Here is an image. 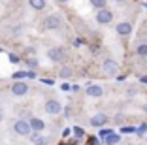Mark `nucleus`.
Masks as SVG:
<instances>
[{"mask_svg": "<svg viewBox=\"0 0 147 145\" xmlns=\"http://www.w3.org/2000/svg\"><path fill=\"white\" fill-rule=\"evenodd\" d=\"M13 132L19 134V136H23V138L30 136L32 130H30V126H28V121H25V119L15 121V123H13Z\"/></svg>", "mask_w": 147, "mask_h": 145, "instance_id": "nucleus-1", "label": "nucleus"}, {"mask_svg": "<svg viewBox=\"0 0 147 145\" xmlns=\"http://www.w3.org/2000/svg\"><path fill=\"white\" fill-rule=\"evenodd\" d=\"M61 25H62V21L59 15H47L45 21H43V26L47 30H57V28H61Z\"/></svg>", "mask_w": 147, "mask_h": 145, "instance_id": "nucleus-2", "label": "nucleus"}, {"mask_svg": "<svg viewBox=\"0 0 147 145\" xmlns=\"http://www.w3.org/2000/svg\"><path fill=\"white\" fill-rule=\"evenodd\" d=\"M111 19H113V13L108 8L96 11V23H100V25H108V23H111Z\"/></svg>", "mask_w": 147, "mask_h": 145, "instance_id": "nucleus-3", "label": "nucleus"}, {"mask_svg": "<svg viewBox=\"0 0 147 145\" xmlns=\"http://www.w3.org/2000/svg\"><path fill=\"white\" fill-rule=\"evenodd\" d=\"M47 57L53 60V62H62L66 55H64V49H62V47H51V49L47 51Z\"/></svg>", "mask_w": 147, "mask_h": 145, "instance_id": "nucleus-4", "label": "nucleus"}, {"mask_svg": "<svg viewBox=\"0 0 147 145\" xmlns=\"http://www.w3.org/2000/svg\"><path fill=\"white\" fill-rule=\"evenodd\" d=\"M26 92H28V85L25 81H15L11 85V94H15V96H25Z\"/></svg>", "mask_w": 147, "mask_h": 145, "instance_id": "nucleus-5", "label": "nucleus"}, {"mask_svg": "<svg viewBox=\"0 0 147 145\" xmlns=\"http://www.w3.org/2000/svg\"><path fill=\"white\" fill-rule=\"evenodd\" d=\"M61 104L57 102V100H47V102H45V111H47L49 115H59V113H61Z\"/></svg>", "mask_w": 147, "mask_h": 145, "instance_id": "nucleus-6", "label": "nucleus"}, {"mask_svg": "<svg viewBox=\"0 0 147 145\" xmlns=\"http://www.w3.org/2000/svg\"><path fill=\"white\" fill-rule=\"evenodd\" d=\"M28 126H30L32 132H42L43 128H45V123H43L42 119H38V117H30V121H28Z\"/></svg>", "mask_w": 147, "mask_h": 145, "instance_id": "nucleus-7", "label": "nucleus"}, {"mask_svg": "<svg viewBox=\"0 0 147 145\" xmlns=\"http://www.w3.org/2000/svg\"><path fill=\"white\" fill-rule=\"evenodd\" d=\"M102 68H104V74H108V76H115L117 70H119V66H117L115 60H106Z\"/></svg>", "mask_w": 147, "mask_h": 145, "instance_id": "nucleus-8", "label": "nucleus"}, {"mask_svg": "<svg viewBox=\"0 0 147 145\" xmlns=\"http://www.w3.org/2000/svg\"><path fill=\"white\" fill-rule=\"evenodd\" d=\"M117 32L121 36H128L130 32H132V25H130L128 21H121L119 25H117Z\"/></svg>", "mask_w": 147, "mask_h": 145, "instance_id": "nucleus-9", "label": "nucleus"}, {"mask_svg": "<svg viewBox=\"0 0 147 145\" xmlns=\"http://www.w3.org/2000/svg\"><path fill=\"white\" fill-rule=\"evenodd\" d=\"M106 123H108V117H106L104 113H96V115H94V117L91 119V124H92L94 128L102 126V124H106Z\"/></svg>", "mask_w": 147, "mask_h": 145, "instance_id": "nucleus-10", "label": "nucleus"}, {"mask_svg": "<svg viewBox=\"0 0 147 145\" xmlns=\"http://www.w3.org/2000/svg\"><path fill=\"white\" fill-rule=\"evenodd\" d=\"M87 94H89L91 98H100V96H102V87L100 85H89L87 87Z\"/></svg>", "mask_w": 147, "mask_h": 145, "instance_id": "nucleus-11", "label": "nucleus"}, {"mask_svg": "<svg viewBox=\"0 0 147 145\" xmlns=\"http://www.w3.org/2000/svg\"><path fill=\"white\" fill-rule=\"evenodd\" d=\"M30 141H32L34 145H47V138L40 136L38 132H36V134H30Z\"/></svg>", "mask_w": 147, "mask_h": 145, "instance_id": "nucleus-12", "label": "nucleus"}, {"mask_svg": "<svg viewBox=\"0 0 147 145\" xmlns=\"http://www.w3.org/2000/svg\"><path fill=\"white\" fill-rule=\"evenodd\" d=\"M119 141H121V136H119V134H109V136L104 138V143L106 145H117Z\"/></svg>", "mask_w": 147, "mask_h": 145, "instance_id": "nucleus-13", "label": "nucleus"}, {"mask_svg": "<svg viewBox=\"0 0 147 145\" xmlns=\"http://www.w3.org/2000/svg\"><path fill=\"white\" fill-rule=\"evenodd\" d=\"M28 4H30V8H34L36 11H40V9L45 8V0H28Z\"/></svg>", "mask_w": 147, "mask_h": 145, "instance_id": "nucleus-14", "label": "nucleus"}, {"mask_svg": "<svg viewBox=\"0 0 147 145\" xmlns=\"http://www.w3.org/2000/svg\"><path fill=\"white\" fill-rule=\"evenodd\" d=\"M26 77H28V72H15L13 74V79H15V81H23Z\"/></svg>", "mask_w": 147, "mask_h": 145, "instance_id": "nucleus-15", "label": "nucleus"}, {"mask_svg": "<svg viewBox=\"0 0 147 145\" xmlns=\"http://www.w3.org/2000/svg\"><path fill=\"white\" fill-rule=\"evenodd\" d=\"M136 53H138L140 57H147V43H142V45H138Z\"/></svg>", "mask_w": 147, "mask_h": 145, "instance_id": "nucleus-16", "label": "nucleus"}, {"mask_svg": "<svg viewBox=\"0 0 147 145\" xmlns=\"http://www.w3.org/2000/svg\"><path fill=\"white\" fill-rule=\"evenodd\" d=\"M59 76H61L62 79H68V77H72V70L70 68H62L61 72H59Z\"/></svg>", "mask_w": 147, "mask_h": 145, "instance_id": "nucleus-17", "label": "nucleus"}, {"mask_svg": "<svg viewBox=\"0 0 147 145\" xmlns=\"http://www.w3.org/2000/svg\"><path fill=\"white\" fill-rule=\"evenodd\" d=\"M91 4L94 6V8H98V9H104L106 8V0H91Z\"/></svg>", "mask_w": 147, "mask_h": 145, "instance_id": "nucleus-18", "label": "nucleus"}, {"mask_svg": "<svg viewBox=\"0 0 147 145\" xmlns=\"http://www.w3.org/2000/svg\"><path fill=\"white\" fill-rule=\"evenodd\" d=\"M121 134H136L134 126H121Z\"/></svg>", "mask_w": 147, "mask_h": 145, "instance_id": "nucleus-19", "label": "nucleus"}, {"mask_svg": "<svg viewBox=\"0 0 147 145\" xmlns=\"http://www.w3.org/2000/svg\"><path fill=\"white\" fill-rule=\"evenodd\" d=\"M74 136H76V138H83V136H85L83 128L81 126H74Z\"/></svg>", "mask_w": 147, "mask_h": 145, "instance_id": "nucleus-20", "label": "nucleus"}, {"mask_svg": "<svg viewBox=\"0 0 147 145\" xmlns=\"http://www.w3.org/2000/svg\"><path fill=\"white\" fill-rule=\"evenodd\" d=\"M109 134H113L111 128H104V130H100V132H98V136L102 138V140H104V138H106V136H109Z\"/></svg>", "mask_w": 147, "mask_h": 145, "instance_id": "nucleus-21", "label": "nucleus"}, {"mask_svg": "<svg viewBox=\"0 0 147 145\" xmlns=\"http://www.w3.org/2000/svg\"><path fill=\"white\" fill-rule=\"evenodd\" d=\"M8 59H9V62H11V64H19V60H21L17 55H15V53H9V55H8Z\"/></svg>", "mask_w": 147, "mask_h": 145, "instance_id": "nucleus-22", "label": "nucleus"}, {"mask_svg": "<svg viewBox=\"0 0 147 145\" xmlns=\"http://www.w3.org/2000/svg\"><path fill=\"white\" fill-rule=\"evenodd\" d=\"M145 132H147V124H145V123H143L142 126H138V128H136V134H140V136H143Z\"/></svg>", "mask_w": 147, "mask_h": 145, "instance_id": "nucleus-23", "label": "nucleus"}, {"mask_svg": "<svg viewBox=\"0 0 147 145\" xmlns=\"http://www.w3.org/2000/svg\"><path fill=\"white\" fill-rule=\"evenodd\" d=\"M26 64H28V68H36V66H38V60H36V59H28Z\"/></svg>", "mask_w": 147, "mask_h": 145, "instance_id": "nucleus-24", "label": "nucleus"}, {"mask_svg": "<svg viewBox=\"0 0 147 145\" xmlns=\"http://www.w3.org/2000/svg\"><path fill=\"white\" fill-rule=\"evenodd\" d=\"M42 83H43V85H47V87H51L55 81H53V79H42Z\"/></svg>", "mask_w": 147, "mask_h": 145, "instance_id": "nucleus-25", "label": "nucleus"}, {"mask_svg": "<svg viewBox=\"0 0 147 145\" xmlns=\"http://www.w3.org/2000/svg\"><path fill=\"white\" fill-rule=\"evenodd\" d=\"M61 89H62V90H70V89H72V87H70L68 83H62V87H61Z\"/></svg>", "mask_w": 147, "mask_h": 145, "instance_id": "nucleus-26", "label": "nucleus"}, {"mask_svg": "<svg viewBox=\"0 0 147 145\" xmlns=\"http://www.w3.org/2000/svg\"><path fill=\"white\" fill-rule=\"evenodd\" d=\"M64 115H66V117L72 115V109H70V107H66V109H64Z\"/></svg>", "mask_w": 147, "mask_h": 145, "instance_id": "nucleus-27", "label": "nucleus"}, {"mask_svg": "<svg viewBox=\"0 0 147 145\" xmlns=\"http://www.w3.org/2000/svg\"><path fill=\"white\" fill-rule=\"evenodd\" d=\"M140 81H142V83H145V85H147V76H143L142 79H140Z\"/></svg>", "mask_w": 147, "mask_h": 145, "instance_id": "nucleus-28", "label": "nucleus"}, {"mask_svg": "<svg viewBox=\"0 0 147 145\" xmlns=\"http://www.w3.org/2000/svg\"><path fill=\"white\" fill-rule=\"evenodd\" d=\"M2 119H4V115H2V111H0V121H2Z\"/></svg>", "mask_w": 147, "mask_h": 145, "instance_id": "nucleus-29", "label": "nucleus"}, {"mask_svg": "<svg viewBox=\"0 0 147 145\" xmlns=\"http://www.w3.org/2000/svg\"><path fill=\"white\" fill-rule=\"evenodd\" d=\"M59 2H68V0H59Z\"/></svg>", "mask_w": 147, "mask_h": 145, "instance_id": "nucleus-30", "label": "nucleus"}, {"mask_svg": "<svg viewBox=\"0 0 147 145\" xmlns=\"http://www.w3.org/2000/svg\"><path fill=\"white\" fill-rule=\"evenodd\" d=\"M143 8H145V9H147V4H143Z\"/></svg>", "mask_w": 147, "mask_h": 145, "instance_id": "nucleus-31", "label": "nucleus"}, {"mask_svg": "<svg viewBox=\"0 0 147 145\" xmlns=\"http://www.w3.org/2000/svg\"><path fill=\"white\" fill-rule=\"evenodd\" d=\"M117 2H123V0H117Z\"/></svg>", "mask_w": 147, "mask_h": 145, "instance_id": "nucleus-32", "label": "nucleus"}, {"mask_svg": "<svg viewBox=\"0 0 147 145\" xmlns=\"http://www.w3.org/2000/svg\"><path fill=\"white\" fill-rule=\"evenodd\" d=\"M0 53H2V49H0Z\"/></svg>", "mask_w": 147, "mask_h": 145, "instance_id": "nucleus-33", "label": "nucleus"}]
</instances>
